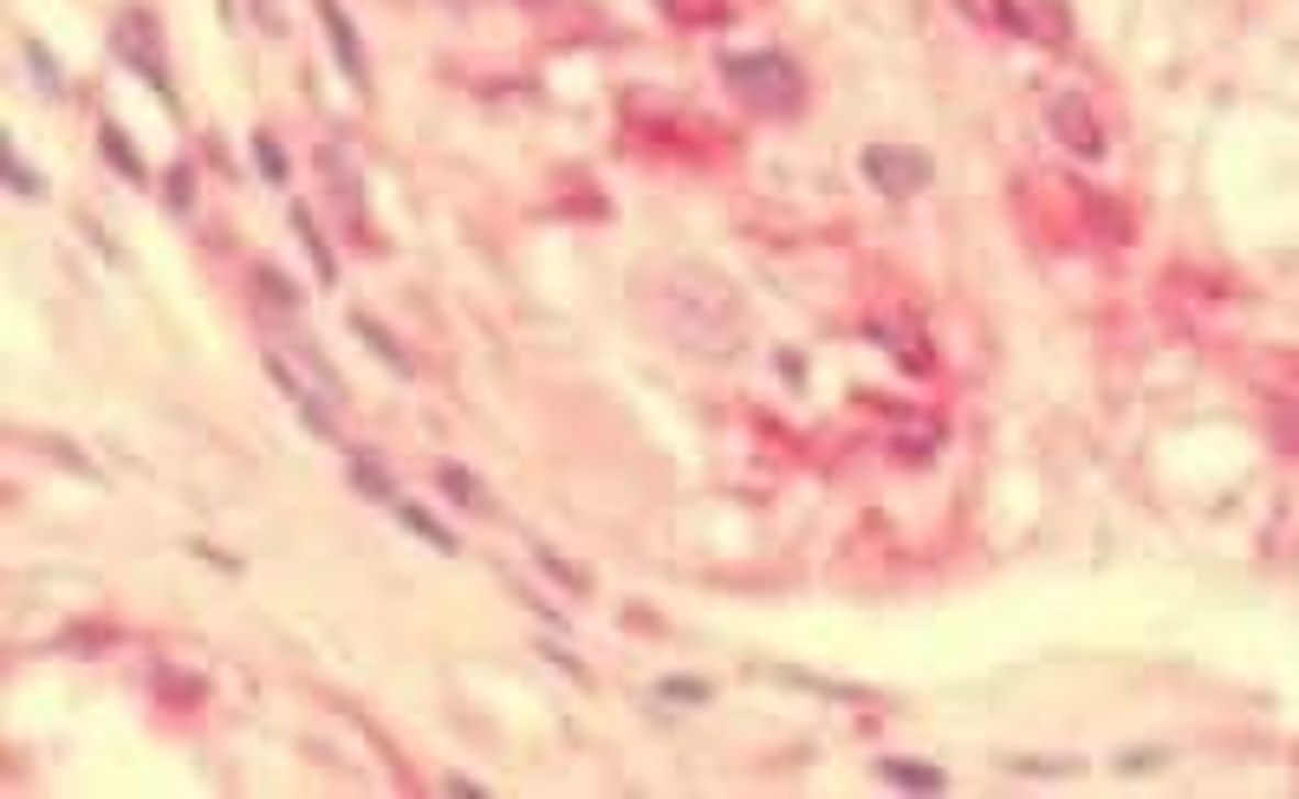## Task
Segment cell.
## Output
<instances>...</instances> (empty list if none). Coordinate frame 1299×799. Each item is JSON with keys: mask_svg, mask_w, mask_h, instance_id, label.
I'll list each match as a JSON object with an SVG mask.
<instances>
[{"mask_svg": "<svg viewBox=\"0 0 1299 799\" xmlns=\"http://www.w3.org/2000/svg\"><path fill=\"white\" fill-rule=\"evenodd\" d=\"M722 78L734 98H747L767 118H793L806 104V78L787 53H722Z\"/></svg>", "mask_w": 1299, "mask_h": 799, "instance_id": "obj_1", "label": "cell"}, {"mask_svg": "<svg viewBox=\"0 0 1299 799\" xmlns=\"http://www.w3.org/2000/svg\"><path fill=\"white\" fill-rule=\"evenodd\" d=\"M111 53H118V59L144 78L169 111H176V85H169V66H163V46H156V20H149V13H137V7H131V13H118V26H111Z\"/></svg>", "mask_w": 1299, "mask_h": 799, "instance_id": "obj_2", "label": "cell"}, {"mask_svg": "<svg viewBox=\"0 0 1299 799\" xmlns=\"http://www.w3.org/2000/svg\"><path fill=\"white\" fill-rule=\"evenodd\" d=\"M858 169H865L870 189H884V196H917L930 176H936V163L923 156V149H897V144H870L858 156Z\"/></svg>", "mask_w": 1299, "mask_h": 799, "instance_id": "obj_3", "label": "cell"}, {"mask_svg": "<svg viewBox=\"0 0 1299 799\" xmlns=\"http://www.w3.org/2000/svg\"><path fill=\"white\" fill-rule=\"evenodd\" d=\"M26 66H33V78H40V91H46V98H59V91H66V73H59V59H53V53H46L40 40H26Z\"/></svg>", "mask_w": 1299, "mask_h": 799, "instance_id": "obj_14", "label": "cell"}, {"mask_svg": "<svg viewBox=\"0 0 1299 799\" xmlns=\"http://www.w3.org/2000/svg\"><path fill=\"white\" fill-rule=\"evenodd\" d=\"M1013 774H1046V780H1066L1073 761H1013Z\"/></svg>", "mask_w": 1299, "mask_h": 799, "instance_id": "obj_20", "label": "cell"}, {"mask_svg": "<svg viewBox=\"0 0 1299 799\" xmlns=\"http://www.w3.org/2000/svg\"><path fill=\"white\" fill-rule=\"evenodd\" d=\"M352 332H358L364 345H370V352H377V358L390 364V370H397V377H410V370H417V364L403 358V345H397V339H390V332H384V325H377V319H370V312H352Z\"/></svg>", "mask_w": 1299, "mask_h": 799, "instance_id": "obj_9", "label": "cell"}, {"mask_svg": "<svg viewBox=\"0 0 1299 799\" xmlns=\"http://www.w3.org/2000/svg\"><path fill=\"white\" fill-rule=\"evenodd\" d=\"M254 169H260L267 182H287V149H280V137L254 131Z\"/></svg>", "mask_w": 1299, "mask_h": 799, "instance_id": "obj_16", "label": "cell"}, {"mask_svg": "<svg viewBox=\"0 0 1299 799\" xmlns=\"http://www.w3.org/2000/svg\"><path fill=\"white\" fill-rule=\"evenodd\" d=\"M7 182H13V196H26V202H33V196H40V176H33V169H26V156H20V149H13V144H7Z\"/></svg>", "mask_w": 1299, "mask_h": 799, "instance_id": "obj_18", "label": "cell"}, {"mask_svg": "<svg viewBox=\"0 0 1299 799\" xmlns=\"http://www.w3.org/2000/svg\"><path fill=\"white\" fill-rule=\"evenodd\" d=\"M397 520H403V526H410L417 540H430L435 553H455V533H448V526H442L435 513H423L417 501H397Z\"/></svg>", "mask_w": 1299, "mask_h": 799, "instance_id": "obj_12", "label": "cell"}, {"mask_svg": "<svg viewBox=\"0 0 1299 799\" xmlns=\"http://www.w3.org/2000/svg\"><path fill=\"white\" fill-rule=\"evenodd\" d=\"M292 228H299V241H306V254H312V267H319V287H332V280H338V260H332L325 234L312 228V215H306V209H292Z\"/></svg>", "mask_w": 1299, "mask_h": 799, "instance_id": "obj_11", "label": "cell"}, {"mask_svg": "<svg viewBox=\"0 0 1299 799\" xmlns=\"http://www.w3.org/2000/svg\"><path fill=\"white\" fill-rule=\"evenodd\" d=\"M877 780L884 787H897V794H942L948 787V774L930 767V761H897V754H884L877 761Z\"/></svg>", "mask_w": 1299, "mask_h": 799, "instance_id": "obj_7", "label": "cell"}, {"mask_svg": "<svg viewBox=\"0 0 1299 799\" xmlns=\"http://www.w3.org/2000/svg\"><path fill=\"white\" fill-rule=\"evenodd\" d=\"M352 481H358V495H370V501H384V508H397V488H390V475L370 462V455H352Z\"/></svg>", "mask_w": 1299, "mask_h": 799, "instance_id": "obj_13", "label": "cell"}, {"mask_svg": "<svg viewBox=\"0 0 1299 799\" xmlns=\"http://www.w3.org/2000/svg\"><path fill=\"white\" fill-rule=\"evenodd\" d=\"M435 481H442V495H448L455 508H468V513H495V501H488V488H481V481H475L468 468H455V462H448V468H442Z\"/></svg>", "mask_w": 1299, "mask_h": 799, "instance_id": "obj_10", "label": "cell"}, {"mask_svg": "<svg viewBox=\"0 0 1299 799\" xmlns=\"http://www.w3.org/2000/svg\"><path fill=\"white\" fill-rule=\"evenodd\" d=\"M98 149H104V156H111V163H118V176H124V182H149L144 156H137V149H131V137H124V131H118V124H111V118H104V124H98Z\"/></svg>", "mask_w": 1299, "mask_h": 799, "instance_id": "obj_8", "label": "cell"}, {"mask_svg": "<svg viewBox=\"0 0 1299 799\" xmlns=\"http://www.w3.org/2000/svg\"><path fill=\"white\" fill-rule=\"evenodd\" d=\"M163 189H169V209H176V215H189V202H196V176H189V163H176Z\"/></svg>", "mask_w": 1299, "mask_h": 799, "instance_id": "obj_17", "label": "cell"}, {"mask_svg": "<svg viewBox=\"0 0 1299 799\" xmlns=\"http://www.w3.org/2000/svg\"><path fill=\"white\" fill-rule=\"evenodd\" d=\"M442 787H448V794H468V799H481V794H488V787H481V780H462V774H448V780H442Z\"/></svg>", "mask_w": 1299, "mask_h": 799, "instance_id": "obj_21", "label": "cell"}, {"mask_svg": "<svg viewBox=\"0 0 1299 799\" xmlns=\"http://www.w3.org/2000/svg\"><path fill=\"white\" fill-rule=\"evenodd\" d=\"M319 20H325V40H332V59H338V73L352 78L358 91H370V66H364V46H358V26H352V13H345L338 0H319Z\"/></svg>", "mask_w": 1299, "mask_h": 799, "instance_id": "obj_4", "label": "cell"}, {"mask_svg": "<svg viewBox=\"0 0 1299 799\" xmlns=\"http://www.w3.org/2000/svg\"><path fill=\"white\" fill-rule=\"evenodd\" d=\"M1053 131H1059V144L1079 149V156H1098V149H1104V131H1098V118H1091V104H1085L1079 91L1053 98Z\"/></svg>", "mask_w": 1299, "mask_h": 799, "instance_id": "obj_6", "label": "cell"}, {"mask_svg": "<svg viewBox=\"0 0 1299 799\" xmlns=\"http://www.w3.org/2000/svg\"><path fill=\"white\" fill-rule=\"evenodd\" d=\"M656 696H663V702H682V709H702V702H709V683H702V676H663Z\"/></svg>", "mask_w": 1299, "mask_h": 799, "instance_id": "obj_15", "label": "cell"}, {"mask_svg": "<svg viewBox=\"0 0 1299 799\" xmlns=\"http://www.w3.org/2000/svg\"><path fill=\"white\" fill-rule=\"evenodd\" d=\"M1163 761H1169L1163 747H1144V754H1118V774H1156Z\"/></svg>", "mask_w": 1299, "mask_h": 799, "instance_id": "obj_19", "label": "cell"}, {"mask_svg": "<svg viewBox=\"0 0 1299 799\" xmlns=\"http://www.w3.org/2000/svg\"><path fill=\"white\" fill-rule=\"evenodd\" d=\"M267 377H274V384H280V390H287V403H292V410H299V423H306V430H312V436L338 442V423H332V410H325V403H332V397H312V390H306V384H299V377H292V364L280 358V352H267Z\"/></svg>", "mask_w": 1299, "mask_h": 799, "instance_id": "obj_5", "label": "cell"}]
</instances>
